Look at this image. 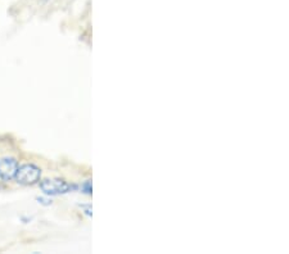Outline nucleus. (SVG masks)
<instances>
[{
    "mask_svg": "<svg viewBox=\"0 0 289 254\" xmlns=\"http://www.w3.org/2000/svg\"><path fill=\"white\" fill-rule=\"evenodd\" d=\"M40 189L47 195H61L77 189L76 185L67 183L63 179H45L40 183Z\"/></svg>",
    "mask_w": 289,
    "mask_h": 254,
    "instance_id": "nucleus-1",
    "label": "nucleus"
},
{
    "mask_svg": "<svg viewBox=\"0 0 289 254\" xmlns=\"http://www.w3.org/2000/svg\"><path fill=\"white\" fill-rule=\"evenodd\" d=\"M40 177H41V169L31 163L19 166L15 176L16 181L25 186H32L37 184L40 181Z\"/></svg>",
    "mask_w": 289,
    "mask_h": 254,
    "instance_id": "nucleus-2",
    "label": "nucleus"
},
{
    "mask_svg": "<svg viewBox=\"0 0 289 254\" xmlns=\"http://www.w3.org/2000/svg\"><path fill=\"white\" fill-rule=\"evenodd\" d=\"M19 167L15 158H3L0 161V179L4 181H11L15 179L17 169Z\"/></svg>",
    "mask_w": 289,
    "mask_h": 254,
    "instance_id": "nucleus-3",
    "label": "nucleus"
},
{
    "mask_svg": "<svg viewBox=\"0 0 289 254\" xmlns=\"http://www.w3.org/2000/svg\"><path fill=\"white\" fill-rule=\"evenodd\" d=\"M82 193L88 194V195H91V191H93V186H91V181L90 180H86L85 183L81 185Z\"/></svg>",
    "mask_w": 289,
    "mask_h": 254,
    "instance_id": "nucleus-4",
    "label": "nucleus"
},
{
    "mask_svg": "<svg viewBox=\"0 0 289 254\" xmlns=\"http://www.w3.org/2000/svg\"><path fill=\"white\" fill-rule=\"evenodd\" d=\"M82 208H85L86 215L91 216V205H82Z\"/></svg>",
    "mask_w": 289,
    "mask_h": 254,
    "instance_id": "nucleus-5",
    "label": "nucleus"
}]
</instances>
